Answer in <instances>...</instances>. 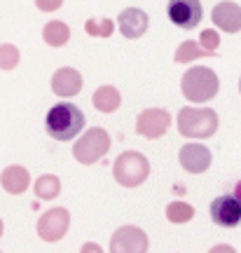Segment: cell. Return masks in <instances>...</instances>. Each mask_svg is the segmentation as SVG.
I'll return each mask as SVG.
<instances>
[{"label": "cell", "instance_id": "2", "mask_svg": "<svg viewBox=\"0 0 241 253\" xmlns=\"http://www.w3.org/2000/svg\"><path fill=\"white\" fill-rule=\"evenodd\" d=\"M218 87H220V80L215 71L206 68V66H192L183 80H180V89H183V96L192 103H206L211 101L218 94Z\"/></svg>", "mask_w": 241, "mask_h": 253}, {"label": "cell", "instance_id": "9", "mask_svg": "<svg viewBox=\"0 0 241 253\" xmlns=\"http://www.w3.org/2000/svg\"><path fill=\"white\" fill-rule=\"evenodd\" d=\"M166 14L178 28L192 31L201 21L204 9H201V2H197V0H173L166 7Z\"/></svg>", "mask_w": 241, "mask_h": 253}, {"label": "cell", "instance_id": "1", "mask_svg": "<svg viewBox=\"0 0 241 253\" xmlns=\"http://www.w3.org/2000/svg\"><path fill=\"white\" fill-rule=\"evenodd\" d=\"M45 126L47 134L56 138V141H73L84 126V115H82V110L75 103L61 101V103L49 108Z\"/></svg>", "mask_w": 241, "mask_h": 253}, {"label": "cell", "instance_id": "26", "mask_svg": "<svg viewBox=\"0 0 241 253\" xmlns=\"http://www.w3.org/2000/svg\"><path fill=\"white\" fill-rule=\"evenodd\" d=\"M208 253H237V251H234V246H230V244H218V246H213Z\"/></svg>", "mask_w": 241, "mask_h": 253}, {"label": "cell", "instance_id": "14", "mask_svg": "<svg viewBox=\"0 0 241 253\" xmlns=\"http://www.w3.org/2000/svg\"><path fill=\"white\" fill-rule=\"evenodd\" d=\"M213 24L225 33H239L241 31V7L237 2H220L211 12Z\"/></svg>", "mask_w": 241, "mask_h": 253}, {"label": "cell", "instance_id": "21", "mask_svg": "<svg viewBox=\"0 0 241 253\" xmlns=\"http://www.w3.org/2000/svg\"><path fill=\"white\" fill-rule=\"evenodd\" d=\"M84 31L89 36H96V38H108L113 31H115V24L110 19H89L84 24Z\"/></svg>", "mask_w": 241, "mask_h": 253}, {"label": "cell", "instance_id": "18", "mask_svg": "<svg viewBox=\"0 0 241 253\" xmlns=\"http://www.w3.org/2000/svg\"><path fill=\"white\" fill-rule=\"evenodd\" d=\"M36 190V197L38 199H54L59 197V192H61V181H59V176H52V173H45V176H40L33 185Z\"/></svg>", "mask_w": 241, "mask_h": 253}, {"label": "cell", "instance_id": "11", "mask_svg": "<svg viewBox=\"0 0 241 253\" xmlns=\"http://www.w3.org/2000/svg\"><path fill=\"white\" fill-rule=\"evenodd\" d=\"M178 162L190 173H204L211 167V150L201 143H188L178 150Z\"/></svg>", "mask_w": 241, "mask_h": 253}, {"label": "cell", "instance_id": "22", "mask_svg": "<svg viewBox=\"0 0 241 253\" xmlns=\"http://www.w3.org/2000/svg\"><path fill=\"white\" fill-rule=\"evenodd\" d=\"M19 59V49L14 45H0V68L2 71H12V68H17Z\"/></svg>", "mask_w": 241, "mask_h": 253}, {"label": "cell", "instance_id": "23", "mask_svg": "<svg viewBox=\"0 0 241 253\" xmlns=\"http://www.w3.org/2000/svg\"><path fill=\"white\" fill-rule=\"evenodd\" d=\"M197 45L201 47L204 52H208V54H215V49H218V45H220V36L215 33L213 28H206V31H201V36H199V42Z\"/></svg>", "mask_w": 241, "mask_h": 253}, {"label": "cell", "instance_id": "4", "mask_svg": "<svg viewBox=\"0 0 241 253\" xmlns=\"http://www.w3.org/2000/svg\"><path fill=\"white\" fill-rule=\"evenodd\" d=\"M113 176L124 188H138L150 176V162L145 155L136 153V150H126L113 164Z\"/></svg>", "mask_w": 241, "mask_h": 253}, {"label": "cell", "instance_id": "15", "mask_svg": "<svg viewBox=\"0 0 241 253\" xmlns=\"http://www.w3.org/2000/svg\"><path fill=\"white\" fill-rule=\"evenodd\" d=\"M0 185L7 190L9 195H21V192L28 190V185H31V173H28L24 167L12 164V167H7L5 171L0 173Z\"/></svg>", "mask_w": 241, "mask_h": 253}, {"label": "cell", "instance_id": "17", "mask_svg": "<svg viewBox=\"0 0 241 253\" xmlns=\"http://www.w3.org/2000/svg\"><path fill=\"white\" fill-rule=\"evenodd\" d=\"M42 40L49 47H63L71 40V28L66 21H47L42 28Z\"/></svg>", "mask_w": 241, "mask_h": 253}, {"label": "cell", "instance_id": "13", "mask_svg": "<svg viewBox=\"0 0 241 253\" xmlns=\"http://www.w3.org/2000/svg\"><path fill=\"white\" fill-rule=\"evenodd\" d=\"M80 89H82V75L71 66H63L52 75V91L56 96L71 99V96H78Z\"/></svg>", "mask_w": 241, "mask_h": 253}, {"label": "cell", "instance_id": "20", "mask_svg": "<svg viewBox=\"0 0 241 253\" xmlns=\"http://www.w3.org/2000/svg\"><path fill=\"white\" fill-rule=\"evenodd\" d=\"M195 218V209L185 202H171L166 207V220L169 223H188Z\"/></svg>", "mask_w": 241, "mask_h": 253}, {"label": "cell", "instance_id": "8", "mask_svg": "<svg viewBox=\"0 0 241 253\" xmlns=\"http://www.w3.org/2000/svg\"><path fill=\"white\" fill-rule=\"evenodd\" d=\"M169 125H171V115L164 108H148L136 120V134L155 141V138L166 134Z\"/></svg>", "mask_w": 241, "mask_h": 253}, {"label": "cell", "instance_id": "10", "mask_svg": "<svg viewBox=\"0 0 241 253\" xmlns=\"http://www.w3.org/2000/svg\"><path fill=\"white\" fill-rule=\"evenodd\" d=\"M211 220L220 227H234L241 223V204L234 195H220L211 204Z\"/></svg>", "mask_w": 241, "mask_h": 253}, {"label": "cell", "instance_id": "24", "mask_svg": "<svg viewBox=\"0 0 241 253\" xmlns=\"http://www.w3.org/2000/svg\"><path fill=\"white\" fill-rule=\"evenodd\" d=\"M38 7L42 9V12H47V9H59V7H61V2H59V0H54V2H47V0H40V2H38Z\"/></svg>", "mask_w": 241, "mask_h": 253}, {"label": "cell", "instance_id": "12", "mask_svg": "<svg viewBox=\"0 0 241 253\" xmlns=\"http://www.w3.org/2000/svg\"><path fill=\"white\" fill-rule=\"evenodd\" d=\"M117 24H120V33H122L126 40H138L141 36H145V31L150 26V19H148V14H145L143 9L126 7L120 12Z\"/></svg>", "mask_w": 241, "mask_h": 253}, {"label": "cell", "instance_id": "19", "mask_svg": "<svg viewBox=\"0 0 241 253\" xmlns=\"http://www.w3.org/2000/svg\"><path fill=\"white\" fill-rule=\"evenodd\" d=\"M204 56H215V54L204 52L201 47L197 45V40H185V42L176 49L173 61H176V63H190V61H195V59H204Z\"/></svg>", "mask_w": 241, "mask_h": 253}, {"label": "cell", "instance_id": "7", "mask_svg": "<svg viewBox=\"0 0 241 253\" xmlns=\"http://www.w3.org/2000/svg\"><path fill=\"white\" fill-rule=\"evenodd\" d=\"M68 227H71V213H68V209H63V207L49 209L38 220V237L45 239V242H59V239L66 237Z\"/></svg>", "mask_w": 241, "mask_h": 253}, {"label": "cell", "instance_id": "6", "mask_svg": "<svg viewBox=\"0 0 241 253\" xmlns=\"http://www.w3.org/2000/svg\"><path fill=\"white\" fill-rule=\"evenodd\" d=\"M148 235L136 225L117 227L115 235L110 237V253H148Z\"/></svg>", "mask_w": 241, "mask_h": 253}, {"label": "cell", "instance_id": "28", "mask_svg": "<svg viewBox=\"0 0 241 253\" xmlns=\"http://www.w3.org/2000/svg\"><path fill=\"white\" fill-rule=\"evenodd\" d=\"M0 237H2V220H0Z\"/></svg>", "mask_w": 241, "mask_h": 253}, {"label": "cell", "instance_id": "3", "mask_svg": "<svg viewBox=\"0 0 241 253\" xmlns=\"http://www.w3.org/2000/svg\"><path fill=\"white\" fill-rule=\"evenodd\" d=\"M178 131L188 138H211L218 131V115L211 108H180Z\"/></svg>", "mask_w": 241, "mask_h": 253}, {"label": "cell", "instance_id": "27", "mask_svg": "<svg viewBox=\"0 0 241 253\" xmlns=\"http://www.w3.org/2000/svg\"><path fill=\"white\" fill-rule=\"evenodd\" d=\"M234 199H237V202L241 204V181L237 183V185H234Z\"/></svg>", "mask_w": 241, "mask_h": 253}, {"label": "cell", "instance_id": "25", "mask_svg": "<svg viewBox=\"0 0 241 253\" xmlns=\"http://www.w3.org/2000/svg\"><path fill=\"white\" fill-rule=\"evenodd\" d=\"M80 253H103V249H101L98 244H94V242H87V244L82 246Z\"/></svg>", "mask_w": 241, "mask_h": 253}, {"label": "cell", "instance_id": "16", "mask_svg": "<svg viewBox=\"0 0 241 253\" xmlns=\"http://www.w3.org/2000/svg\"><path fill=\"white\" fill-rule=\"evenodd\" d=\"M91 103H94V108L98 113H115L120 108V103H122V96H120V91L115 87H110V84H103V87H98L94 91V96H91Z\"/></svg>", "mask_w": 241, "mask_h": 253}, {"label": "cell", "instance_id": "29", "mask_svg": "<svg viewBox=\"0 0 241 253\" xmlns=\"http://www.w3.org/2000/svg\"><path fill=\"white\" fill-rule=\"evenodd\" d=\"M239 89H241V82H239Z\"/></svg>", "mask_w": 241, "mask_h": 253}, {"label": "cell", "instance_id": "5", "mask_svg": "<svg viewBox=\"0 0 241 253\" xmlns=\"http://www.w3.org/2000/svg\"><path fill=\"white\" fill-rule=\"evenodd\" d=\"M110 148V136L106 129L101 126H91L87 134H82V138L73 145V155L80 164H94L98 162Z\"/></svg>", "mask_w": 241, "mask_h": 253}]
</instances>
